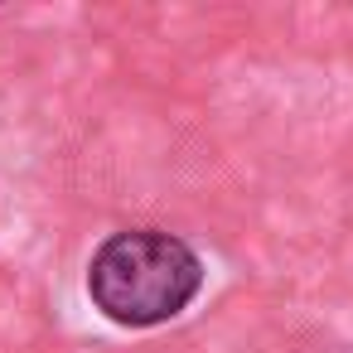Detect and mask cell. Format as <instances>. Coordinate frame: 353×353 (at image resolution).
Masks as SVG:
<instances>
[{"mask_svg": "<svg viewBox=\"0 0 353 353\" xmlns=\"http://www.w3.org/2000/svg\"><path fill=\"white\" fill-rule=\"evenodd\" d=\"M203 290V256L160 228L112 232L88 261L92 305L121 329H150L194 305Z\"/></svg>", "mask_w": 353, "mask_h": 353, "instance_id": "1", "label": "cell"}]
</instances>
